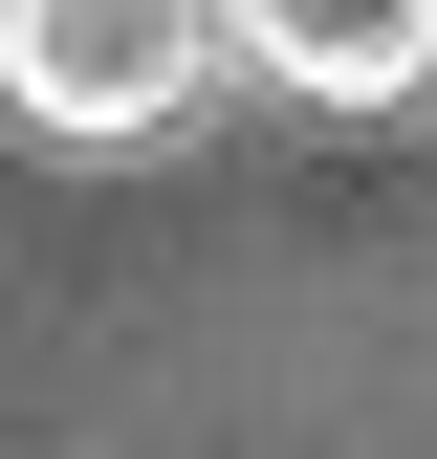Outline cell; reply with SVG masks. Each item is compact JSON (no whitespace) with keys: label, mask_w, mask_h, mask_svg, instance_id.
I'll use <instances>...</instances> for the list:
<instances>
[{"label":"cell","mask_w":437,"mask_h":459,"mask_svg":"<svg viewBox=\"0 0 437 459\" xmlns=\"http://www.w3.org/2000/svg\"><path fill=\"white\" fill-rule=\"evenodd\" d=\"M218 44L241 22H197V0H0V88L44 132H176L218 88Z\"/></svg>","instance_id":"cell-1"},{"label":"cell","mask_w":437,"mask_h":459,"mask_svg":"<svg viewBox=\"0 0 437 459\" xmlns=\"http://www.w3.org/2000/svg\"><path fill=\"white\" fill-rule=\"evenodd\" d=\"M262 88H306V109H394V88H437V0H262Z\"/></svg>","instance_id":"cell-2"}]
</instances>
